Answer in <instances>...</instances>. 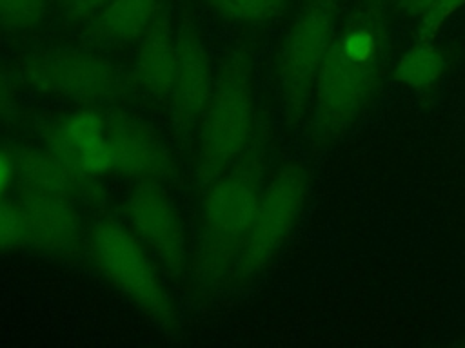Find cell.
I'll return each instance as SVG.
<instances>
[{"mask_svg": "<svg viewBox=\"0 0 465 348\" xmlns=\"http://www.w3.org/2000/svg\"><path fill=\"white\" fill-rule=\"evenodd\" d=\"M338 5L340 0H302L280 40L274 76L287 129H296L309 112L320 65L336 36Z\"/></svg>", "mask_w": 465, "mask_h": 348, "instance_id": "obj_5", "label": "cell"}, {"mask_svg": "<svg viewBox=\"0 0 465 348\" xmlns=\"http://www.w3.org/2000/svg\"><path fill=\"white\" fill-rule=\"evenodd\" d=\"M16 179V163L9 145H0V201Z\"/></svg>", "mask_w": 465, "mask_h": 348, "instance_id": "obj_23", "label": "cell"}, {"mask_svg": "<svg viewBox=\"0 0 465 348\" xmlns=\"http://www.w3.org/2000/svg\"><path fill=\"white\" fill-rule=\"evenodd\" d=\"M450 65L449 56L432 42H414L394 63L392 78L421 98L430 94Z\"/></svg>", "mask_w": 465, "mask_h": 348, "instance_id": "obj_16", "label": "cell"}, {"mask_svg": "<svg viewBox=\"0 0 465 348\" xmlns=\"http://www.w3.org/2000/svg\"><path fill=\"white\" fill-rule=\"evenodd\" d=\"M47 14V0H0V27L9 33L38 29Z\"/></svg>", "mask_w": 465, "mask_h": 348, "instance_id": "obj_18", "label": "cell"}, {"mask_svg": "<svg viewBox=\"0 0 465 348\" xmlns=\"http://www.w3.org/2000/svg\"><path fill=\"white\" fill-rule=\"evenodd\" d=\"M214 83L211 54L198 22L183 7L176 25V65L169 92L173 130L178 143L189 149Z\"/></svg>", "mask_w": 465, "mask_h": 348, "instance_id": "obj_10", "label": "cell"}, {"mask_svg": "<svg viewBox=\"0 0 465 348\" xmlns=\"http://www.w3.org/2000/svg\"><path fill=\"white\" fill-rule=\"evenodd\" d=\"M33 127L42 145L74 170L91 178L114 170L105 109L80 105L62 114H38Z\"/></svg>", "mask_w": 465, "mask_h": 348, "instance_id": "obj_9", "label": "cell"}, {"mask_svg": "<svg viewBox=\"0 0 465 348\" xmlns=\"http://www.w3.org/2000/svg\"><path fill=\"white\" fill-rule=\"evenodd\" d=\"M465 7V0H434V4L425 11L423 16L418 18L414 42H434L443 25L461 9Z\"/></svg>", "mask_w": 465, "mask_h": 348, "instance_id": "obj_19", "label": "cell"}, {"mask_svg": "<svg viewBox=\"0 0 465 348\" xmlns=\"http://www.w3.org/2000/svg\"><path fill=\"white\" fill-rule=\"evenodd\" d=\"M271 149L269 114L260 112L247 149L202 192L200 230L189 263L191 281L202 294L218 290L229 281L267 183Z\"/></svg>", "mask_w": 465, "mask_h": 348, "instance_id": "obj_2", "label": "cell"}, {"mask_svg": "<svg viewBox=\"0 0 465 348\" xmlns=\"http://www.w3.org/2000/svg\"><path fill=\"white\" fill-rule=\"evenodd\" d=\"M105 114L114 160L113 172L134 181L171 183L178 179V163L149 121L120 107H107Z\"/></svg>", "mask_w": 465, "mask_h": 348, "instance_id": "obj_11", "label": "cell"}, {"mask_svg": "<svg viewBox=\"0 0 465 348\" xmlns=\"http://www.w3.org/2000/svg\"><path fill=\"white\" fill-rule=\"evenodd\" d=\"M27 232L24 212L16 203L0 201V250L25 248Z\"/></svg>", "mask_w": 465, "mask_h": 348, "instance_id": "obj_20", "label": "cell"}, {"mask_svg": "<svg viewBox=\"0 0 465 348\" xmlns=\"http://www.w3.org/2000/svg\"><path fill=\"white\" fill-rule=\"evenodd\" d=\"M18 114H20V109H18L16 89L0 65V123L4 125L16 123Z\"/></svg>", "mask_w": 465, "mask_h": 348, "instance_id": "obj_21", "label": "cell"}, {"mask_svg": "<svg viewBox=\"0 0 465 348\" xmlns=\"http://www.w3.org/2000/svg\"><path fill=\"white\" fill-rule=\"evenodd\" d=\"M167 0H113L85 22V36L98 45L140 40Z\"/></svg>", "mask_w": 465, "mask_h": 348, "instance_id": "obj_15", "label": "cell"}, {"mask_svg": "<svg viewBox=\"0 0 465 348\" xmlns=\"http://www.w3.org/2000/svg\"><path fill=\"white\" fill-rule=\"evenodd\" d=\"M434 4V0H394V7L398 13L409 18H420L425 11Z\"/></svg>", "mask_w": 465, "mask_h": 348, "instance_id": "obj_24", "label": "cell"}, {"mask_svg": "<svg viewBox=\"0 0 465 348\" xmlns=\"http://www.w3.org/2000/svg\"><path fill=\"white\" fill-rule=\"evenodd\" d=\"M365 4H385V0H361Z\"/></svg>", "mask_w": 465, "mask_h": 348, "instance_id": "obj_25", "label": "cell"}, {"mask_svg": "<svg viewBox=\"0 0 465 348\" xmlns=\"http://www.w3.org/2000/svg\"><path fill=\"white\" fill-rule=\"evenodd\" d=\"M125 225L173 276L189 272L191 250L182 214L158 181H138L122 205Z\"/></svg>", "mask_w": 465, "mask_h": 348, "instance_id": "obj_8", "label": "cell"}, {"mask_svg": "<svg viewBox=\"0 0 465 348\" xmlns=\"http://www.w3.org/2000/svg\"><path fill=\"white\" fill-rule=\"evenodd\" d=\"M254 72L252 42L242 36L223 54L196 127L193 183L198 192L227 170L252 140L260 114Z\"/></svg>", "mask_w": 465, "mask_h": 348, "instance_id": "obj_3", "label": "cell"}, {"mask_svg": "<svg viewBox=\"0 0 465 348\" xmlns=\"http://www.w3.org/2000/svg\"><path fill=\"white\" fill-rule=\"evenodd\" d=\"M16 69L31 91L80 105H113L134 91L129 72L107 56L80 47L33 49L20 56Z\"/></svg>", "mask_w": 465, "mask_h": 348, "instance_id": "obj_6", "label": "cell"}, {"mask_svg": "<svg viewBox=\"0 0 465 348\" xmlns=\"http://www.w3.org/2000/svg\"><path fill=\"white\" fill-rule=\"evenodd\" d=\"M391 44L385 4L361 2L336 31L309 105L305 136L314 152L338 143L376 102L389 72Z\"/></svg>", "mask_w": 465, "mask_h": 348, "instance_id": "obj_1", "label": "cell"}, {"mask_svg": "<svg viewBox=\"0 0 465 348\" xmlns=\"http://www.w3.org/2000/svg\"><path fill=\"white\" fill-rule=\"evenodd\" d=\"M176 65V29L171 18L169 2L162 7L151 27L138 40L131 67L134 89L154 100H169Z\"/></svg>", "mask_w": 465, "mask_h": 348, "instance_id": "obj_14", "label": "cell"}, {"mask_svg": "<svg viewBox=\"0 0 465 348\" xmlns=\"http://www.w3.org/2000/svg\"><path fill=\"white\" fill-rule=\"evenodd\" d=\"M9 147L15 156L20 187L65 196L89 207H102L105 203L107 192L100 178L74 170L44 145L9 143Z\"/></svg>", "mask_w": 465, "mask_h": 348, "instance_id": "obj_13", "label": "cell"}, {"mask_svg": "<svg viewBox=\"0 0 465 348\" xmlns=\"http://www.w3.org/2000/svg\"><path fill=\"white\" fill-rule=\"evenodd\" d=\"M18 205L25 219V248L62 261H74L80 256L85 239L76 201L20 187Z\"/></svg>", "mask_w": 465, "mask_h": 348, "instance_id": "obj_12", "label": "cell"}, {"mask_svg": "<svg viewBox=\"0 0 465 348\" xmlns=\"http://www.w3.org/2000/svg\"><path fill=\"white\" fill-rule=\"evenodd\" d=\"M85 248L98 274L120 292L142 315L167 335L180 332V312L163 279L151 261L149 250L118 218L96 219Z\"/></svg>", "mask_w": 465, "mask_h": 348, "instance_id": "obj_4", "label": "cell"}, {"mask_svg": "<svg viewBox=\"0 0 465 348\" xmlns=\"http://www.w3.org/2000/svg\"><path fill=\"white\" fill-rule=\"evenodd\" d=\"M222 18L243 25H267L282 18L287 0H203Z\"/></svg>", "mask_w": 465, "mask_h": 348, "instance_id": "obj_17", "label": "cell"}, {"mask_svg": "<svg viewBox=\"0 0 465 348\" xmlns=\"http://www.w3.org/2000/svg\"><path fill=\"white\" fill-rule=\"evenodd\" d=\"M113 0H65V14L69 22H87Z\"/></svg>", "mask_w": 465, "mask_h": 348, "instance_id": "obj_22", "label": "cell"}, {"mask_svg": "<svg viewBox=\"0 0 465 348\" xmlns=\"http://www.w3.org/2000/svg\"><path fill=\"white\" fill-rule=\"evenodd\" d=\"M309 188L311 174L302 161L285 160L278 165L263 187L252 225L227 283L243 286L272 263L305 208Z\"/></svg>", "mask_w": 465, "mask_h": 348, "instance_id": "obj_7", "label": "cell"}]
</instances>
